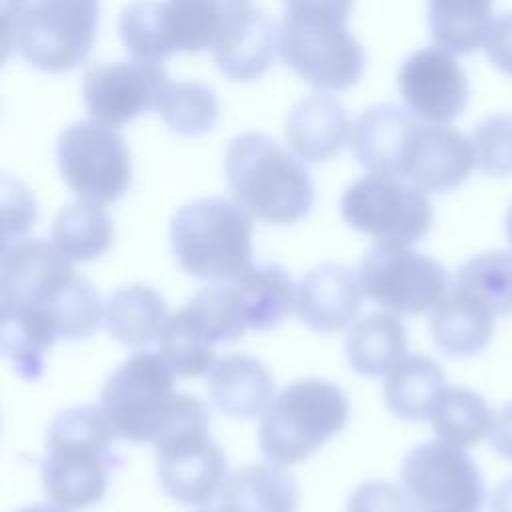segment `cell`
<instances>
[{"label": "cell", "instance_id": "17", "mask_svg": "<svg viewBox=\"0 0 512 512\" xmlns=\"http://www.w3.org/2000/svg\"><path fill=\"white\" fill-rule=\"evenodd\" d=\"M476 168L472 140L448 124L418 126L402 178L426 194H446L468 180Z\"/></svg>", "mask_w": 512, "mask_h": 512}, {"label": "cell", "instance_id": "41", "mask_svg": "<svg viewBox=\"0 0 512 512\" xmlns=\"http://www.w3.org/2000/svg\"><path fill=\"white\" fill-rule=\"evenodd\" d=\"M490 512H512V474L494 488L490 496Z\"/></svg>", "mask_w": 512, "mask_h": 512}, {"label": "cell", "instance_id": "22", "mask_svg": "<svg viewBox=\"0 0 512 512\" xmlns=\"http://www.w3.org/2000/svg\"><path fill=\"white\" fill-rule=\"evenodd\" d=\"M494 320V312L480 298L454 284L432 308L430 332L440 352L470 358L490 344Z\"/></svg>", "mask_w": 512, "mask_h": 512}, {"label": "cell", "instance_id": "16", "mask_svg": "<svg viewBox=\"0 0 512 512\" xmlns=\"http://www.w3.org/2000/svg\"><path fill=\"white\" fill-rule=\"evenodd\" d=\"M398 92L416 118L428 124H446L464 112L470 84L452 52L426 46L402 62Z\"/></svg>", "mask_w": 512, "mask_h": 512}, {"label": "cell", "instance_id": "29", "mask_svg": "<svg viewBox=\"0 0 512 512\" xmlns=\"http://www.w3.org/2000/svg\"><path fill=\"white\" fill-rule=\"evenodd\" d=\"M52 244L72 262H92L114 242V224L102 204L78 200L58 210L52 220Z\"/></svg>", "mask_w": 512, "mask_h": 512}, {"label": "cell", "instance_id": "39", "mask_svg": "<svg viewBox=\"0 0 512 512\" xmlns=\"http://www.w3.org/2000/svg\"><path fill=\"white\" fill-rule=\"evenodd\" d=\"M4 184V192H8L10 196H14V216L4 220V244L18 240V236H22L30 224H34L36 218V206H34V198L14 180H10L8 176H4L2 180Z\"/></svg>", "mask_w": 512, "mask_h": 512}, {"label": "cell", "instance_id": "44", "mask_svg": "<svg viewBox=\"0 0 512 512\" xmlns=\"http://www.w3.org/2000/svg\"><path fill=\"white\" fill-rule=\"evenodd\" d=\"M200 512H226L224 508H204V510H200Z\"/></svg>", "mask_w": 512, "mask_h": 512}, {"label": "cell", "instance_id": "38", "mask_svg": "<svg viewBox=\"0 0 512 512\" xmlns=\"http://www.w3.org/2000/svg\"><path fill=\"white\" fill-rule=\"evenodd\" d=\"M484 52L494 68L512 76V10L494 18L484 40Z\"/></svg>", "mask_w": 512, "mask_h": 512}, {"label": "cell", "instance_id": "19", "mask_svg": "<svg viewBox=\"0 0 512 512\" xmlns=\"http://www.w3.org/2000/svg\"><path fill=\"white\" fill-rule=\"evenodd\" d=\"M364 288L358 272L326 262L308 270L296 286L294 310L310 330L330 334L348 328L360 312Z\"/></svg>", "mask_w": 512, "mask_h": 512}, {"label": "cell", "instance_id": "32", "mask_svg": "<svg viewBox=\"0 0 512 512\" xmlns=\"http://www.w3.org/2000/svg\"><path fill=\"white\" fill-rule=\"evenodd\" d=\"M158 352L174 370L176 378L210 374L216 364V340L186 304L172 314L158 338Z\"/></svg>", "mask_w": 512, "mask_h": 512}, {"label": "cell", "instance_id": "2", "mask_svg": "<svg viewBox=\"0 0 512 512\" xmlns=\"http://www.w3.org/2000/svg\"><path fill=\"white\" fill-rule=\"evenodd\" d=\"M116 430L102 408L72 406L54 416L40 466L44 492L64 510H86L108 490L118 466Z\"/></svg>", "mask_w": 512, "mask_h": 512}, {"label": "cell", "instance_id": "37", "mask_svg": "<svg viewBox=\"0 0 512 512\" xmlns=\"http://www.w3.org/2000/svg\"><path fill=\"white\" fill-rule=\"evenodd\" d=\"M346 512H416L406 490L392 482L360 484L348 498Z\"/></svg>", "mask_w": 512, "mask_h": 512}, {"label": "cell", "instance_id": "30", "mask_svg": "<svg viewBox=\"0 0 512 512\" xmlns=\"http://www.w3.org/2000/svg\"><path fill=\"white\" fill-rule=\"evenodd\" d=\"M496 414L488 402L466 386H446L428 416L436 436L458 448H468L492 434Z\"/></svg>", "mask_w": 512, "mask_h": 512}, {"label": "cell", "instance_id": "20", "mask_svg": "<svg viewBox=\"0 0 512 512\" xmlns=\"http://www.w3.org/2000/svg\"><path fill=\"white\" fill-rule=\"evenodd\" d=\"M420 126L408 108L376 104L360 114L352 126V152L372 174L402 178L410 144Z\"/></svg>", "mask_w": 512, "mask_h": 512}, {"label": "cell", "instance_id": "3", "mask_svg": "<svg viewBox=\"0 0 512 512\" xmlns=\"http://www.w3.org/2000/svg\"><path fill=\"white\" fill-rule=\"evenodd\" d=\"M352 6L354 0H284L278 52L318 90H346L364 72V48L346 26Z\"/></svg>", "mask_w": 512, "mask_h": 512}, {"label": "cell", "instance_id": "42", "mask_svg": "<svg viewBox=\"0 0 512 512\" xmlns=\"http://www.w3.org/2000/svg\"><path fill=\"white\" fill-rule=\"evenodd\" d=\"M16 512H68V510H64V508H60L58 504L52 502V504H30V506H24Z\"/></svg>", "mask_w": 512, "mask_h": 512}, {"label": "cell", "instance_id": "18", "mask_svg": "<svg viewBox=\"0 0 512 512\" xmlns=\"http://www.w3.org/2000/svg\"><path fill=\"white\" fill-rule=\"evenodd\" d=\"M252 0H164L160 26L170 54L214 50L252 10Z\"/></svg>", "mask_w": 512, "mask_h": 512}, {"label": "cell", "instance_id": "6", "mask_svg": "<svg viewBox=\"0 0 512 512\" xmlns=\"http://www.w3.org/2000/svg\"><path fill=\"white\" fill-rule=\"evenodd\" d=\"M344 390L322 378H302L284 386L264 410L258 444L266 460L292 466L312 456L348 422Z\"/></svg>", "mask_w": 512, "mask_h": 512}, {"label": "cell", "instance_id": "43", "mask_svg": "<svg viewBox=\"0 0 512 512\" xmlns=\"http://www.w3.org/2000/svg\"><path fill=\"white\" fill-rule=\"evenodd\" d=\"M506 238H508V242L512 246V206L506 212Z\"/></svg>", "mask_w": 512, "mask_h": 512}, {"label": "cell", "instance_id": "34", "mask_svg": "<svg viewBox=\"0 0 512 512\" xmlns=\"http://www.w3.org/2000/svg\"><path fill=\"white\" fill-rule=\"evenodd\" d=\"M454 284L480 298L494 316L512 314V252L490 250L466 260Z\"/></svg>", "mask_w": 512, "mask_h": 512}, {"label": "cell", "instance_id": "25", "mask_svg": "<svg viewBox=\"0 0 512 512\" xmlns=\"http://www.w3.org/2000/svg\"><path fill=\"white\" fill-rule=\"evenodd\" d=\"M220 502L226 512H296L298 484L278 464H250L226 476Z\"/></svg>", "mask_w": 512, "mask_h": 512}, {"label": "cell", "instance_id": "35", "mask_svg": "<svg viewBox=\"0 0 512 512\" xmlns=\"http://www.w3.org/2000/svg\"><path fill=\"white\" fill-rule=\"evenodd\" d=\"M118 34L132 58L162 62L172 56L164 42L156 0L128 4L118 18Z\"/></svg>", "mask_w": 512, "mask_h": 512}, {"label": "cell", "instance_id": "15", "mask_svg": "<svg viewBox=\"0 0 512 512\" xmlns=\"http://www.w3.org/2000/svg\"><path fill=\"white\" fill-rule=\"evenodd\" d=\"M168 84L162 62L142 58L104 62L84 72L82 100L92 120L116 128L156 110Z\"/></svg>", "mask_w": 512, "mask_h": 512}, {"label": "cell", "instance_id": "14", "mask_svg": "<svg viewBox=\"0 0 512 512\" xmlns=\"http://www.w3.org/2000/svg\"><path fill=\"white\" fill-rule=\"evenodd\" d=\"M210 418L194 420L162 438L156 448V472L162 490L186 506H204L228 476L222 448L208 434Z\"/></svg>", "mask_w": 512, "mask_h": 512}, {"label": "cell", "instance_id": "28", "mask_svg": "<svg viewBox=\"0 0 512 512\" xmlns=\"http://www.w3.org/2000/svg\"><path fill=\"white\" fill-rule=\"evenodd\" d=\"M446 388L442 366L424 356H404L384 380V402L400 420H428L432 406Z\"/></svg>", "mask_w": 512, "mask_h": 512}, {"label": "cell", "instance_id": "27", "mask_svg": "<svg viewBox=\"0 0 512 512\" xmlns=\"http://www.w3.org/2000/svg\"><path fill=\"white\" fill-rule=\"evenodd\" d=\"M408 336L392 312H372L346 334V358L362 376H384L406 356Z\"/></svg>", "mask_w": 512, "mask_h": 512}, {"label": "cell", "instance_id": "10", "mask_svg": "<svg viewBox=\"0 0 512 512\" xmlns=\"http://www.w3.org/2000/svg\"><path fill=\"white\" fill-rule=\"evenodd\" d=\"M340 212L356 232L382 244L400 246L422 240L434 218L426 192L404 178L372 172L344 190Z\"/></svg>", "mask_w": 512, "mask_h": 512}, {"label": "cell", "instance_id": "9", "mask_svg": "<svg viewBox=\"0 0 512 512\" xmlns=\"http://www.w3.org/2000/svg\"><path fill=\"white\" fill-rule=\"evenodd\" d=\"M100 0H32L6 48H16L32 68L48 74L80 66L94 44Z\"/></svg>", "mask_w": 512, "mask_h": 512}, {"label": "cell", "instance_id": "24", "mask_svg": "<svg viewBox=\"0 0 512 512\" xmlns=\"http://www.w3.org/2000/svg\"><path fill=\"white\" fill-rule=\"evenodd\" d=\"M280 44V28L266 12L252 8L240 26L214 50L218 70L236 82L258 80L274 62Z\"/></svg>", "mask_w": 512, "mask_h": 512}, {"label": "cell", "instance_id": "13", "mask_svg": "<svg viewBox=\"0 0 512 512\" xmlns=\"http://www.w3.org/2000/svg\"><path fill=\"white\" fill-rule=\"evenodd\" d=\"M364 296L392 314H422L448 292L444 266L410 246L376 242L358 270Z\"/></svg>", "mask_w": 512, "mask_h": 512}, {"label": "cell", "instance_id": "31", "mask_svg": "<svg viewBox=\"0 0 512 512\" xmlns=\"http://www.w3.org/2000/svg\"><path fill=\"white\" fill-rule=\"evenodd\" d=\"M492 22V0H428L430 34L452 54L468 56L484 46Z\"/></svg>", "mask_w": 512, "mask_h": 512}, {"label": "cell", "instance_id": "21", "mask_svg": "<svg viewBox=\"0 0 512 512\" xmlns=\"http://www.w3.org/2000/svg\"><path fill=\"white\" fill-rule=\"evenodd\" d=\"M350 136L348 112L336 98L324 92L298 100L284 120V138L290 150L310 164L338 156Z\"/></svg>", "mask_w": 512, "mask_h": 512}, {"label": "cell", "instance_id": "11", "mask_svg": "<svg viewBox=\"0 0 512 512\" xmlns=\"http://www.w3.org/2000/svg\"><path fill=\"white\" fill-rule=\"evenodd\" d=\"M58 168L68 188L96 204H112L132 182V158L126 140L96 120L74 122L56 144Z\"/></svg>", "mask_w": 512, "mask_h": 512}, {"label": "cell", "instance_id": "7", "mask_svg": "<svg viewBox=\"0 0 512 512\" xmlns=\"http://www.w3.org/2000/svg\"><path fill=\"white\" fill-rule=\"evenodd\" d=\"M294 304L296 286L290 274L272 262L250 264L242 274L200 290L188 302L216 342H234L248 330H272L288 318Z\"/></svg>", "mask_w": 512, "mask_h": 512}, {"label": "cell", "instance_id": "40", "mask_svg": "<svg viewBox=\"0 0 512 512\" xmlns=\"http://www.w3.org/2000/svg\"><path fill=\"white\" fill-rule=\"evenodd\" d=\"M490 444L500 458L512 462V402L496 414Z\"/></svg>", "mask_w": 512, "mask_h": 512}, {"label": "cell", "instance_id": "12", "mask_svg": "<svg viewBox=\"0 0 512 512\" xmlns=\"http://www.w3.org/2000/svg\"><path fill=\"white\" fill-rule=\"evenodd\" d=\"M400 476L416 512H482L486 504L476 462L440 438L414 446L402 460Z\"/></svg>", "mask_w": 512, "mask_h": 512}, {"label": "cell", "instance_id": "33", "mask_svg": "<svg viewBox=\"0 0 512 512\" xmlns=\"http://www.w3.org/2000/svg\"><path fill=\"white\" fill-rule=\"evenodd\" d=\"M156 112L162 122L182 136H200L214 128L220 116L216 94L200 82L168 84Z\"/></svg>", "mask_w": 512, "mask_h": 512}, {"label": "cell", "instance_id": "36", "mask_svg": "<svg viewBox=\"0 0 512 512\" xmlns=\"http://www.w3.org/2000/svg\"><path fill=\"white\" fill-rule=\"evenodd\" d=\"M470 140L480 172L492 178L512 174V112L486 116L476 124Z\"/></svg>", "mask_w": 512, "mask_h": 512}, {"label": "cell", "instance_id": "5", "mask_svg": "<svg viewBox=\"0 0 512 512\" xmlns=\"http://www.w3.org/2000/svg\"><path fill=\"white\" fill-rule=\"evenodd\" d=\"M170 244L178 266L198 280L224 282L252 262V216L226 198H198L172 216Z\"/></svg>", "mask_w": 512, "mask_h": 512}, {"label": "cell", "instance_id": "4", "mask_svg": "<svg viewBox=\"0 0 512 512\" xmlns=\"http://www.w3.org/2000/svg\"><path fill=\"white\" fill-rule=\"evenodd\" d=\"M226 180L234 202L266 224H294L314 206V184L300 158L260 132L230 142Z\"/></svg>", "mask_w": 512, "mask_h": 512}, {"label": "cell", "instance_id": "26", "mask_svg": "<svg viewBox=\"0 0 512 512\" xmlns=\"http://www.w3.org/2000/svg\"><path fill=\"white\" fill-rule=\"evenodd\" d=\"M168 306L158 290L146 284L118 288L106 302L108 334L124 346L140 348L160 338L168 322Z\"/></svg>", "mask_w": 512, "mask_h": 512}, {"label": "cell", "instance_id": "8", "mask_svg": "<svg viewBox=\"0 0 512 512\" xmlns=\"http://www.w3.org/2000/svg\"><path fill=\"white\" fill-rule=\"evenodd\" d=\"M174 378L160 352H136L108 376L100 408L120 438L152 446L160 440L186 400L174 390Z\"/></svg>", "mask_w": 512, "mask_h": 512}, {"label": "cell", "instance_id": "23", "mask_svg": "<svg viewBox=\"0 0 512 512\" xmlns=\"http://www.w3.org/2000/svg\"><path fill=\"white\" fill-rule=\"evenodd\" d=\"M212 404L232 418H256L274 400V378L256 358L228 354L216 360L208 374Z\"/></svg>", "mask_w": 512, "mask_h": 512}, {"label": "cell", "instance_id": "1", "mask_svg": "<svg viewBox=\"0 0 512 512\" xmlns=\"http://www.w3.org/2000/svg\"><path fill=\"white\" fill-rule=\"evenodd\" d=\"M52 242H6L0 256V348L14 374L38 380L58 338L86 340L104 318L98 290Z\"/></svg>", "mask_w": 512, "mask_h": 512}]
</instances>
